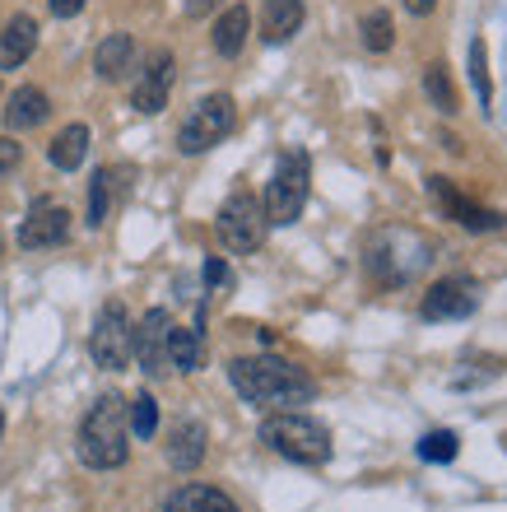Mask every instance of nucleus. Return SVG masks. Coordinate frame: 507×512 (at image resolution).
Masks as SVG:
<instances>
[{"mask_svg": "<svg viewBox=\"0 0 507 512\" xmlns=\"http://www.w3.org/2000/svg\"><path fill=\"white\" fill-rule=\"evenodd\" d=\"M228 382L242 401L261 405V410H280V405H303L312 401V378L303 368H294L289 359H275V354H256V359H233L228 364Z\"/></svg>", "mask_w": 507, "mask_h": 512, "instance_id": "1", "label": "nucleus"}, {"mask_svg": "<svg viewBox=\"0 0 507 512\" xmlns=\"http://www.w3.org/2000/svg\"><path fill=\"white\" fill-rule=\"evenodd\" d=\"M75 452L89 471H117L131 457V424H126V401L121 396H98L89 405V415L80 419L75 433Z\"/></svg>", "mask_w": 507, "mask_h": 512, "instance_id": "2", "label": "nucleus"}, {"mask_svg": "<svg viewBox=\"0 0 507 512\" xmlns=\"http://www.w3.org/2000/svg\"><path fill=\"white\" fill-rule=\"evenodd\" d=\"M261 443L280 457L298 461V466H321L331 461V433L326 424L307 415H294V410H280V415H266L261 419Z\"/></svg>", "mask_w": 507, "mask_h": 512, "instance_id": "3", "label": "nucleus"}, {"mask_svg": "<svg viewBox=\"0 0 507 512\" xmlns=\"http://www.w3.org/2000/svg\"><path fill=\"white\" fill-rule=\"evenodd\" d=\"M307 182H312V163H307L303 149H289L275 163V177L266 182V224H294L307 205Z\"/></svg>", "mask_w": 507, "mask_h": 512, "instance_id": "4", "label": "nucleus"}, {"mask_svg": "<svg viewBox=\"0 0 507 512\" xmlns=\"http://www.w3.org/2000/svg\"><path fill=\"white\" fill-rule=\"evenodd\" d=\"M214 229H219V243H224L228 252L247 256L266 243V210H261V201H256L252 191H233V196L219 205Z\"/></svg>", "mask_w": 507, "mask_h": 512, "instance_id": "5", "label": "nucleus"}, {"mask_svg": "<svg viewBox=\"0 0 507 512\" xmlns=\"http://www.w3.org/2000/svg\"><path fill=\"white\" fill-rule=\"evenodd\" d=\"M233 122H238V108H233L228 94L201 98L196 112L187 117V126H182V135H177V149H182V154H205V149H214L233 131Z\"/></svg>", "mask_w": 507, "mask_h": 512, "instance_id": "6", "label": "nucleus"}, {"mask_svg": "<svg viewBox=\"0 0 507 512\" xmlns=\"http://www.w3.org/2000/svg\"><path fill=\"white\" fill-rule=\"evenodd\" d=\"M89 354H94V364L107 368V373H121V368L131 364L135 331H131V317H126L121 303H107V308L98 312L94 336H89Z\"/></svg>", "mask_w": 507, "mask_h": 512, "instance_id": "7", "label": "nucleus"}, {"mask_svg": "<svg viewBox=\"0 0 507 512\" xmlns=\"http://www.w3.org/2000/svg\"><path fill=\"white\" fill-rule=\"evenodd\" d=\"M428 196L442 205V215L452 219V224H461V229H470V233H494V229H503V224H507L498 210H484V205L466 201V196H461L447 177H428Z\"/></svg>", "mask_w": 507, "mask_h": 512, "instance_id": "8", "label": "nucleus"}, {"mask_svg": "<svg viewBox=\"0 0 507 512\" xmlns=\"http://www.w3.org/2000/svg\"><path fill=\"white\" fill-rule=\"evenodd\" d=\"M173 70H177L173 52H163V47L159 52H149L145 75H140L135 89H131V108L145 112V117H154V112L168 108V94H173Z\"/></svg>", "mask_w": 507, "mask_h": 512, "instance_id": "9", "label": "nucleus"}, {"mask_svg": "<svg viewBox=\"0 0 507 512\" xmlns=\"http://www.w3.org/2000/svg\"><path fill=\"white\" fill-rule=\"evenodd\" d=\"M475 303H480V289H475V280H466V275H447V280H438L433 289H428L424 298V322H447V317H466V312H475Z\"/></svg>", "mask_w": 507, "mask_h": 512, "instance_id": "10", "label": "nucleus"}, {"mask_svg": "<svg viewBox=\"0 0 507 512\" xmlns=\"http://www.w3.org/2000/svg\"><path fill=\"white\" fill-rule=\"evenodd\" d=\"M70 238V210L56 201H38L28 210V219L19 224V247L38 252V247H56Z\"/></svg>", "mask_w": 507, "mask_h": 512, "instance_id": "11", "label": "nucleus"}, {"mask_svg": "<svg viewBox=\"0 0 507 512\" xmlns=\"http://www.w3.org/2000/svg\"><path fill=\"white\" fill-rule=\"evenodd\" d=\"M168 331H173V322L163 308H149L135 326V359L145 373H168Z\"/></svg>", "mask_w": 507, "mask_h": 512, "instance_id": "12", "label": "nucleus"}, {"mask_svg": "<svg viewBox=\"0 0 507 512\" xmlns=\"http://www.w3.org/2000/svg\"><path fill=\"white\" fill-rule=\"evenodd\" d=\"M38 47V24L28 14H14L10 24L0 28V70H19Z\"/></svg>", "mask_w": 507, "mask_h": 512, "instance_id": "13", "label": "nucleus"}, {"mask_svg": "<svg viewBox=\"0 0 507 512\" xmlns=\"http://www.w3.org/2000/svg\"><path fill=\"white\" fill-rule=\"evenodd\" d=\"M135 66V38L131 33H107L103 42H98V52H94V70H98V80H126Z\"/></svg>", "mask_w": 507, "mask_h": 512, "instance_id": "14", "label": "nucleus"}, {"mask_svg": "<svg viewBox=\"0 0 507 512\" xmlns=\"http://www.w3.org/2000/svg\"><path fill=\"white\" fill-rule=\"evenodd\" d=\"M47 112H52V103L38 84H19L5 103V122H10V131H33V126L47 122Z\"/></svg>", "mask_w": 507, "mask_h": 512, "instance_id": "15", "label": "nucleus"}, {"mask_svg": "<svg viewBox=\"0 0 507 512\" xmlns=\"http://www.w3.org/2000/svg\"><path fill=\"white\" fill-rule=\"evenodd\" d=\"M201 461H205V424L182 419L173 429V438H168V466L173 471H196Z\"/></svg>", "mask_w": 507, "mask_h": 512, "instance_id": "16", "label": "nucleus"}, {"mask_svg": "<svg viewBox=\"0 0 507 512\" xmlns=\"http://www.w3.org/2000/svg\"><path fill=\"white\" fill-rule=\"evenodd\" d=\"M303 28V0H266L261 5V38L289 42Z\"/></svg>", "mask_w": 507, "mask_h": 512, "instance_id": "17", "label": "nucleus"}, {"mask_svg": "<svg viewBox=\"0 0 507 512\" xmlns=\"http://www.w3.org/2000/svg\"><path fill=\"white\" fill-rule=\"evenodd\" d=\"M168 512H238V503L214 485H182L168 499Z\"/></svg>", "mask_w": 507, "mask_h": 512, "instance_id": "18", "label": "nucleus"}, {"mask_svg": "<svg viewBox=\"0 0 507 512\" xmlns=\"http://www.w3.org/2000/svg\"><path fill=\"white\" fill-rule=\"evenodd\" d=\"M84 154H89V126L84 122H70L66 131L52 140V149H47L52 168H61V173H75V168L84 163Z\"/></svg>", "mask_w": 507, "mask_h": 512, "instance_id": "19", "label": "nucleus"}, {"mask_svg": "<svg viewBox=\"0 0 507 512\" xmlns=\"http://www.w3.org/2000/svg\"><path fill=\"white\" fill-rule=\"evenodd\" d=\"M247 28H252L247 5H228V10L214 19V52H219V56H238L242 42H247Z\"/></svg>", "mask_w": 507, "mask_h": 512, "instance_id": "20", "label": "nucleus"}, {"mask_svg": "<svg viewBox=\"0 0 507 512\" xmlns=\"http://www.w3.org/2000/svg\"><path fill=\"white\" fill-rule=\"evenodd\" d=\"M201 331H187V326H173L168 331V368L177 373H196L201 368Z\"/></svg>", "mask_w": 507, "mask_h": 512, "instance_id": "21", "label": "nucleus"}, {"mask_svg": "<svg viewBox=\"0 0 507 512\" xmlns=\"http://www.w3.org/2000/svg\"><path fill=\"white\" fill-rule=\"evenodd\" d=\"M424 94H428V103H433L442 117H452V112H456V89H452L447 66H428L424 70Z\"/></svg>", "mask_w": 507, "mask_h": 512, "instance_id": "22", "label": "nucleus"}, {"mask_svg": "<svg viewBox=\"0 0 507 512\" xmlns=\"http://www.w3.org/2000/svg\"><path fill=\"white\" fill-rule=\"evenodd\" d=\"M470 84H475V103L489 112V103H494V84H489V52H484V38L470 42Z\"/></svg>", "mask_w": 507, "mask_h": 512, "instance_id": "23", "label": "nucleus"}, {"mask_svg": "<svg viewBox=\"0 0 507 512\" xmlns=\"http://www.w3.org/2000/svg\"><path fill=\"white\" fill-rule=\"evenodd\" d=\"M391 42H396L391 14L387 10H373L368 19H363V47H368V52H391Z\"/></svg>", "mask_w": 507, "mask_h": 512, "instance_id": "24", "label": "nucleus"}, {"mask_svg": "<svg viewBox=\"0 0 507 512\" xmlns=\"http://www.w3.org/2000/svg\"><path fill=\"white\" fill-rule=\"evenodd\" d=\"M154 429H159V401L149 391H140L131 401V433L135 438H154Z\"/></svg>", "mask_w": 507, "mask_h": 512, "instance_id": "25", "label": "nucleus"}, {"mask_svg": "<svg viewBox=\"0 0 507 512\" xmlns=\"http://www.w3.org/2000/svg\"><path fill=\"white\" fill-rule=\"evenodd\" d=\"M107 182H112L107 168H98L94 182H89V210H84V224H89V229H98L107 219Z\"/></svg>", "mask_w": 507, "mask_h": 512, "instance_id": "26", "label": "nucleus"}, {"mask_svg": "<svg viewBox=\"0 0 507 512\" xmlns=\"http://www.w3.org/2000/svg\"><path fill=\"white\" fill-rule=\"evenodd\" d=\"M419 457H424V461H452V457H456V433H447V429L424 433V443H419Z\"/></svg>", "mask_w": 507, "mask_h": 512, "instance_id": "27", "label": "nucleus"}, {"mask_svg": "<svg viewBox=\"0 0 507 512\" xmlns=\"http://www.w3.org/2000/svg\"><path fill=\"white\" fill-rule=\"evenodd\" d=\"M19 154H24V149L14 145L10 135H0V177H5V173L14 168V163H19Z\"/></svg>", "mask_w": 507, "mask_h": 512, "instance_id": "28", "label": "nucleus"}, {"mask_svg": "<svg viewBox=\"0 0 507 512\" xmlns=\"http://www.w3.org/2000/svg\"><path fill=\"white\" fill-rule=\"evenodd\" d=\"M47 5H52L56 19H75V14H80L84 5H89V0H47Z\"/></svg>", "mask_w": 507, "mask_h": 512, "instance_id": "29", "label": "nucleus"}, {"mask_svg": "<svg viewBox=\"0 0 507 512\" xmlns=\"http://www.w3.org/2000/svg\"><path fill=\"white\" fill-rule=\"evenodd\" d=\"M224 280H228L224 261H205V284H224Z\"/></svg>", "mask_w": 507, "mask_h": 512, "instance_id": "30", "label": "nucleus"}, {"mask_svg": "<svg viewBox=\"0 0 507 512\" xmlns=\"http://www.w3.org/2000/svg\"><path fill=\"white\" fill-rule=\"evenodd\" d=\"M405 10H410V14H419V19H424V14H433V10H438V0H405Z\"/></svg>", "mask_w": 507, "mask_h": 512, "instance_id": "31", "label": "nucleus"}, {"mask_svg": "<svg viewBox=\"0 0 507 512\" xmlns=\"http://www.w3.org/2000/svg\"><path fill=\"white\" fill-rule=\"evenodd\" d=\"M214 5H219V0H187V14L191 19H201L205 10H214Z\"/></svg>", "mask_w": 507, "mask_h": 512, "instance_id": "32", "label": "nucleus"}, {"mask_svg": "<svg viewBox=\"0 0 507 512\" xmlns=\"http://www.w3.org/2000/svg\"><path fill=\"white\" fill-rule=\"evenodd\" d=\"M0 433H5V415H0Z\"/></svg>", "mask_w": 507, "mask_h": 512, "instance_id": "33", "label": "nucleus"}]
</instances>
